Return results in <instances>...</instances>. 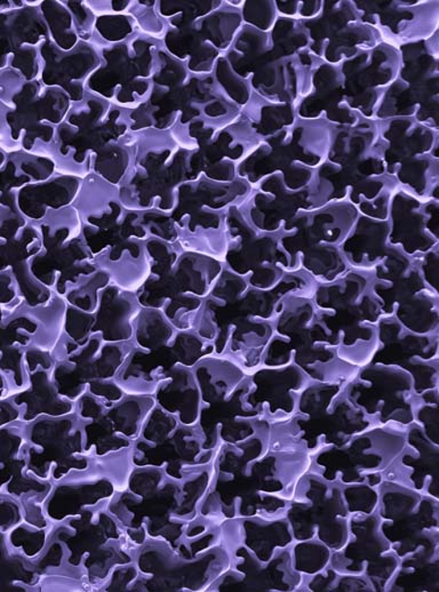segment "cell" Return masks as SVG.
Listing matches in <instances>:
<instances>
[{
    "instance_id": "1",
    "label": "cell",
    "mask_w": 439,
    "mask_h": 592,
    "mask_svg": "<svg viewBox=\"0 0 439 592\" xmlns=\"http://www.w3.org/2000/svg\"><path fill=\"white\" fill-rule=\"evenodd\" d=\"M137 293L119 289L114 283H109L98 293L97 309L94 312L96 320L92 333L104 332V338L118 334L130 339L132 336L133 323L139 311L141 310Z\"/></svg>"
},
{
    "instance_id": "2",
    "label": "cell",
    "mask_w": 439,
    "mask_h": 592,
    "mask_svg": "<svg viewBox=\"0 0 439 592\" xmlns=\"http://www.w3.org/2000/svg\"><path fill=\"white\" fill-rule=\"evenodd\" d=\"M109 283H112L109 275L104 270L97 269L70 289L64 295V300L69 306L94 314L97 309L98 293Z\"/></svg>"
},
{
    "instance_id": "3",
    "label": "cell",
    "mask_w": 439,
    "mask_h": 592,
    "mask_svg": "<svg viewBox=\"0 0 439 592\" xmlns=\"http://www.w3.org/2000/svg\"><path fill=\"white\" fill-rule=\"evenodd\" d=\"M20 268L21 269H18L19 289L26 298L28 306L38 307L40 304L47 303L52 298V290L28 270L26 263L20 266Z\"/></svg>"
}]
</instances>
